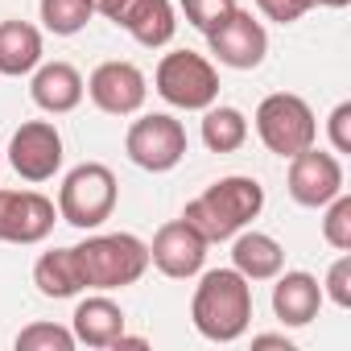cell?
Segmentation results:
<instances>
[{
	"label": "cell",
	"instance_id": "obj_1",
	"mask_svg": "<svg viewBox=\"0 0 351 351\" xmlns=\"http://www.w3.org/2000/svg\"><path fill=\"white\" fill-rule=\"evenodd\" d=\"M261 207H265V186L256 178L232 173V178H219L215 186H207L199 199H191L182 219L207 244H219V240H232L244 223H252L261 215Z\"/></svg>",
	"mask_w": 351,
	"mask_h": 351
},
{
	"label": "cell",
	"instance_id": "obj_2",
	"mask_svg": "<svg viewBox=\"0 0 351 351\" xmlns=\"http://www.w3.org/2000/svg\"><path fill=\"white\" fill-rule=\"evenodd\" d=\"M191 318H195L203 339L236 343L252 322V285H248V277H240L236 269L203 273V281L195 289V302H191Z\"/></svg>",
	"mask_w": 351,
	"mask_h": 351
},
{
	"label": "cell",
	"instance_id": "obj_3",
	"mask_svg": "<svg viewBox=\"0 0 351 351\" xmlns=\"http://www.w3.org/2000/svg\"><path fill=\"white\" fill-rule=\"evenodd\" d=\"M75 261H79L83 289H124V285L145 277L149 244H141L128 232L87 236L83 244H75Z\"/></svg>",
	"mask_w": 351,
	"mask_h": 351
},
{
	"label": "cell",
	"instance_id": "obj_4",
	"mask_svg": "<svg viewBox=\"0 0 351 351\" xmlns=\"http://www.w3.org/2000/svg\"><path fill=\"white\" fill-rule=\"evenodd\" d=\"M116 173L99 161H83L75 165L66 178H62V191H58V215L79 228V232H95L99 223L112 219L116 211Z\"/></svg>",
	"mask_w": 351,
	"mask_h": 351
},
{
	"label": "cell",
	"instance_id": "obj_5",
	"mask_svg": "<svg viewBox=\"0 0 351 351\" xmlns=\"http://www.w3.org/2000/svg\"><path fill=\"white\" fill-rule=\"evenodd\" d=\"M157 95L173 108H182V112H203L219 99V75L215 66L195 54V50H173L157 62Z\"/></svg>",
	"mask_w": 351,
	"mask_h": 351
},
{
	"label": "cell",
	"instance_id": "obj_6",
	"mask_svg": "<svg viewBox=\"0 0 351 351\" xmlns=\"http://www.w3.org/2000/svg\"><path fill=\"white\" fill-rule=\"evenodd\" d=\"M256 132H261V141H265L269 153L293 157V153H302V149L314 145L318 120H314V112H310V104L302 95L277 91V95L261 99V108H256Z\"/></svg>",
	"mask_w": 351,
	"mask_h": 351
},
{
	"label": "cell",
	"instance_id": "obj_7",
	"mask_svg": "<svg viewBox=\"0 0 351 351\" xmlns=\"http://www.w3.org/2000/svg\"><path fill=\"white\" fill-rule=\"evenodd\" d=\"M124 149L141 169L165 173L186 157V128H182V120H173L165 112H153V116L132 120V128L124 136Z\"/></svg>",
	"mask_w": 351,
	"mask_h": 351
},
{
	"label": "cell",
	"instance_id": "obj_8",
	"mask_svg": "<svg viewBox=\"0 0 351 351\" xmlns=\"http://www.w3.org/2000/svg\"><path fill=\"white\" fill-rule=\"evenodd\" d=\"M207 42H211V54H215L223 66H232V71H256V66L265 62V54H269V34H265V25H261L252 13H244L240 5H236L215 29H207Z\"/></svg>",
	"mask_w": 351,
	"mask_h": 351
},
{
	"label": "cell",
	"instance_id": "obj_9",
	"mask_svg": "<svg viewBox=\"0 0 351 351\" xmlns=\"http://www.w3.org/2000/svg\"><path fill=\"white\" fill-rule=\"evenodd\" d=\"M9 161H13V169L21 173L25 182H46V178H54L58 165H62V132H58L50 120H25V124L13 132Z\"/></svg>",
	"mask_w": 351,
	"mask_h": 351
},
{
	"label": "cell",
	"instance_id": "obj_10",
	"mask_svg": "<svg viewBox=\"0 0 351 351\" xmlns=\"http://www.w3.org/2000/svg\"><path fill=\"white\" fill-rule=\"evenodd\" d=\"M54 203L38 191H0V240L5 244H42L54 232Z\"/></svg>",
	"mask_w": 351,
	"mask_h": 351
},
{
	"label": "cell",
	"instance_id": "obj_11",
	"mask_svg": "<svg viewBox=\"0 0 351 351\" xmlns=\"http://www.w3.org/2000/svg\"><path fill=\"white\" fill-rule=\"evenodd\" d=\"M343 191V165L335 153L322 149H302L289 157V195L302 207H326Z\"/></svg>",
	"mask_w": 351,
	"mask_h": 351
},
{
	"label": "cell",
	"instance_id": "obj_12",
	"mask_svg": "<svg viewBox=\"0 0 351 351\" xmlns=\"http://www.w3.org/2000/svg\"><path fill=\"white\" fill-rule=\"evenodd\" d=\"M203 261H207V240L186 219H169L165 228H157V236L149 244V265H157L173 281L195 277L203 269Z\"/></svg>",
	"mask_w": 351,
	"mask_h": 351
},
{
	"label": "cell",
	"instance_id": "obj_13",
	"mask_svg": "<svg viewBox=\"0 0 351 351\" xmlns=\"http://www.w3.org/2000/svg\"><path fill=\"white\" fill-rule=\"evenodd\" d=\"M87 95L108 116H132V112H141V104L149 95V83H145L141 66H132V62H104V66L91 71Z\"/></svg>",
	"mask_w": 351,
	"mask_h": 351
},
{
	"label": "cell",
	"instance_id": "obj_14",
	"mask_svg": "<svg viewBox=\"0 0 351 351\" xmlns=\"http://www.w3.org/2000/svg\"><path fill=\"white\" fill-rule=\"evenodd\" d=\"M83 91H87V83H83V75H79L71 62H46V66H38V75H34V83H29L34 104H38L42 112H50V116L75 112V108L83 104Z\"/></svg>",
	"mask_w": 351,
	"mask_h": 351
},
{
	"label": "cell",
	"instance_id": "obj_15",
	"mask_svg": "<svg viewBox=\"0 0 351 351\" xmlns=\"http://www.w3.org/2000/svg\"><path fill=\"white\" fill-rule=\"evenodd\" d=\"M322 306V285L310 277V273H277V285H273V314L285 322V326H306L314 322Z\"/></svg>",
	"mask_w": 351,
	"mask_h": 351
},
{
	"label": "cell",
	"instance_id": "obj_16",
	"mask_svg": "<svg viewBox=\"0 0 351 351\" xmlns=\"http://www.w3.org/2000/svg\"><path fill=\"white\" fill-rule=\"evenodd\" d=\"M120 29H128L141 46L157 50L173 38V29H178V21H173V5L169 0H128L124 13L116 17Z\"/></svg>",
	"mask_w": 351,
	"mask_h": 351
},
{
	"label": "cell",
	"instance_id": "obj_17",
	"mask_svg": "<svg viewBox=\"0 0 351 351\" xmlns=\"http://www.w3.org/2000/svg\"><path fill=\"white\" fill-rule=\"evenodd\" d=\"M232 269L248 281H273L285 269V248L265 232H244L232 244Z\"/></svg>",
	"mask_w": 351,
	"mask_h": 351
},
{
	"label": "cell",
	"instance_id": "obj_18",
	"mask_svg": "<svg viewBox=\"0 0 351 351\" xmlns=\"http://www.w3.org/2000/svg\"><path fill=\"white\" fill-rule=\"evenodd\" d=\"M75 343H87V347H112L120 335H124V310L112 302V298H87L79 302L75 310Z\"/></svg>",
	"mask_w": 351,
	"mask_h": 351
},
{
	"label": "cell",
	"instance_id": "obj_19",
	"mask_svg": "<svg viewBox=\"0 0 351 351\" xmlns=\"http://www.w3.org/2000/svg\"><path fill=\"white\" fill-rule=\"evenodd\" d=\"M42 62V34L29 21H0V75H29Z\"/></svg>",
	"mask_w": 351,
	"mask_h": 351
},
{
	"label": "cell",
	"instance_id": "obj_20",
	"mask_svg": "<svg viewBox=\"0 0 351 351\" xmlns=\"http://www.w3.org/2000/svg\"><path fill=\"white\" fill-rule=\"evenodd\" d=\"M34 285H38L46 298H75V293L83 289L75 248H54V252H42V256H38V265H34Z\"/></svg>",
	"mask_w": 351,
	"mask_h": 351
},
{
	"label": "cell",
	"instance_id": "obj_21",
	"mask_svg": "<svg viewBox=\"0 0 351 351\" xmlns=\"http://www.w3.org/2000/svg\"><path fill=\"white\" fill-rule=\"evenodd\" d=\"M203 141L211 153H236L244 141H248V120L240 108H203Z\"/></svg>",
	"mask_w": 351,
	"mask_h": 351
},
{
	"label": "cell",
	"instance_id": "obj_22",
	"mask_svg": "<svg viewBox=\"0 0 351 351\" xmlns=\"http://www.w3.org/2000/svg\"><path fill=\"white\" fill-rule=\"evenodd\" d=\"M38 9H42V25L58 38H71L91 21V0H42Z\"/></svg>",
	"mask_w": 351,
	"mask_h": 351
},
{
	"label": "cell",
	"instance_id": "obj_23",
	"mask_svg": "<svg viewBox=\"0 0 351 351\" xmlns=\"http://www.w3.org/2000/svg\"><path fill=\"white\" fill-rule=\"evenodd\" d=\"M71 347H75V330L58 322H34L17 335V351H71Z\"/></svg>",
	"mask_w": 351,
	"mask_h": 351
},
{
	"label": "cell",
	"instance_id": "obj_24",
	"mask_svg": "<svg viewBox=\"0 0 351 351\" xmlns=\"http://www.w3.org/2000/svg\"><path fill=\"white\" fill-rule=\"evenodd\" d=\"M322 240L339 252H351V195H335L326 203V219H322Z\"/></svg>",
	"mask_w": 351,
	"mask_h": 351
},
{
	"label": "cell",
	"instance_id": "obj_25",
	"mask_svg": "<svg viewBox=\"0 0 351 351\" xmlns=\"http://www.w3.org/2000/svg\"><path fill=\"white\" fill-rule=\"evenodd\" d=\"M236 9V0H182V13H186V21L195 25V29H215L228 13Z\"/></svg>",
	"mask_w": 351,
	"mask_h": 351
},
{
	"label": "cell",
	"instance_id": "obj_26",
	"mask_svg": "<svg viewBox=\"0 0 351 351\" xmlns=\"http://www.w3.org/2000/svg\"><path fill=\"white\" fill-rule=\"evenodd\" d=\"M326 298L335 302V306H351V252H343L335 265H330V273H326Z\"/></svg>",
	"mask_w": 351,
	"mask_h": 351
},
{
	"label": "cell",
	"instance_id": "obj_27",
	"mask_svg": "<svg viewBox=\"0 0 351 351\" xmlns=\"http://www.w3.org/2000/svg\"><path fill=\"white\" fill-rule=\"evenodd\" d=\"M256 9H261L269 21H277V25H293V21L306 17L314 5H310V0H256Z\"/></svg>",
	"mask_w": 351,
	"mask_h": 351
},
{
	"label": "cell",
	"instance_id": "obj_28",
	"mask_svg": "<svg viewBox=\"0 0 351 351\" xmlns=\"http://www.w3.org/2000/svg\"><path fill=\"white\" fill-rule=\"evenodd\" d=\"M330 145L335 153H351V104H339L330 112Z\"/></svg>",
	"mask_w": 351,
	"mask_h": 351
},
{
	"label": "cell",
	"instance_id": "obj_29",
	"mask_svg": "<svg viewBox=\"0 0 351 351\" xmlns=\"http://www.w3.org/2000/svg\"><path fill=\"white\" fill-rule=\"evenodd\" d=\"M124 5H128V0H91V13H104L108 21H116L124 13Z\"/></svg>",
	"mask_w": 351,
	"mask_h": 351
},
{
	"label": "cell",
	"instance_id": "obj_30",
	"mask_svg": "<svg viewBox=\"0 0 351 351\" xmlns=\"http://www.w3.org/2000/svg\"><path fill=\"white\" fill-rule=\"evenodd\" d=\"M252 347H285V351H293L285 335H256V339H252Z\"/></svg>",
	"mask_w": 351,
	"mask_h": 351
},
{
	"label": "cell",
	"instance_id": "obj_31",
	"mask_svg": "<svg viewBox=\"0 0 351 351\" xmlns=\"http://www.w3.org/2000/svg\"><path fill=\"white\" fill-rule=\"evenodd\" d=\"M310 5H326V9H343V5H351V0H310Z\"/></svg>",
	"mask_w": 351,
	"mask_h": 351
}]
</instances>
